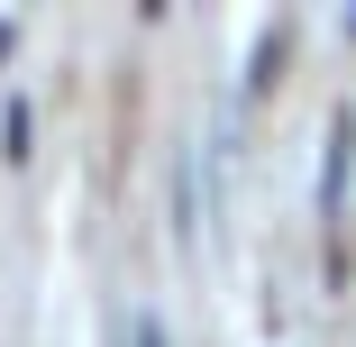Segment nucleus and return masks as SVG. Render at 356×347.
I'll list each match as a JSON object with an SVG mask.
<instances>
[{
    "mask_svg": "<svg viewBox=\"0 0 356 347\" xmlns=\"http://www.w3.org/2000/svg\"><path fill=\"white\" fill-rule=\"evenodd\" d=\"M137 347H165V329H156V320H147V329H137Z\"/></svg>",
    "mask_w": 356,
    "mask_h": 347,
    "instance_id": "1",
    "label": "nucleus"
}]
</instances>
